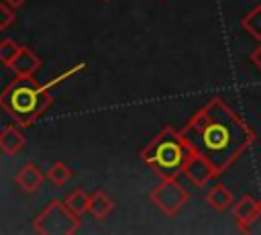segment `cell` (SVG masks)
Here are the masks:
<instances>
[{"label": "cell", "mask_w": 261, "mask_h": 235, "mask_svg": "<svg viewBox=\"0 0 261 235\" xmlns=\"http://www.w3.org/2000/svg\"><path fill=\"white\" fill-rule=\"evenodd\" d=\"M181 133L192 151L204 155L218 174L228 170L257 139V133L218 96L200 106Z\"/></svg>", "instance_id": "cell-1"}, {"label": "cell", "mask_w": 261, "mask_h": 235, "mask_svg": "<svg viewBox=\"0 0 261 235\" xmlns=\"http://www.w3.org/2000/svg\"><path fill=\"white\" fill-rule=\"evenodd\" d=\"M192 147L184 133L165 125L141 151V159L159 178H177L192 155Z\"/></svg>", "instance_id": "cell-2"}, {"label": "cell", "mask_w": 261, "mask_h": 235, "mask_svg": "<svg viewBox=\"0 0 261 235\" xmlns=\"http://www.w3.org/2000/svg\"><path fill=\"white\" fill-rule=\"evenodd\" d=\"M51 90L39 86L33 78L14 80L0 92V108L8 112L20 127H33L51 106Z\"/></svg>", "instance_id": "cell-3"}, {"label": "cell", "mask_w": 261, "mask_h": 235, "mask_svg": "<svg viewBox=\"0 0 261 235\" xmlns=\"http://www.w3.org/2000/svg\"><path fill=\"white\" fill-rule=\"evenodd\" d=\"M33 229L43 235H71L80 229V215H75L65 200H51L35 217Z\"/></svg>", "instance_id": "cell-4"}, {"label": "cell", "mask_w": 261, "mask_h": 235, "mask_svg": "<svg viewBox=\"0 0 261 235\" xmlns=\"http://www.w3.org/2000/svg\"><path fill=\"white\" fill-rule=\"evenodd\" d=\"M149 198L159 210H163L167 217H173L188 204L190 192L177 182V178H161L159 184L151 190Z\"/></svg>", "instance_id": "cell-5"}, {"label": "cell", "mask_w": 261, "mask_h": 235, "mask_svg": "<svg viewBox=\"0 0 261 235\" xmlns=\"http://www.w3.org/2000/svg\"><path fill=\"white\" fill-rule=\"evenodd\" d=\"M181 174H184L186 180H188L190 184H194L196 188H204L208 182H212V180L218 176V172L214 170V166H212L204 155H200V153H192V155H190V159L186 161Z\"/></svg>", "instance_id": "cell-6"}, {"label": "cell", "mask_w": 261, "mask_h": 235, "mask_svg": "<svg viewBox=\"0 0 261 235\" xmlns=\"http://www.w3.org/2000/svg\"><path fill=\"white\" fill-rule=\"evenodd\" d=\"M8 67L16 80H29L41 67V57L35 51H31L29 47H20V51L16 53V57L10 61Z\"/></svg>", "instance_id": "cell-7"}, {"label": "cell", "mask_w": 261, "mask_h": 235, "mask_svg": "<svg viewBox=\"0 0 261 235\" xmlns=\"http://www.w3.org/2000/svg\"><path fill=\"white\" fill-rule=\"evenodd\" d=\"M14 182L24 192H37L45 182V174L41 172V168L37 163H24L18 170V174L14 176Z\"/></svg>", "instance_id": "cell-8"}, {"label": "cell", "mask_w": 261, "mask_h": 235, "mask_svg": "<svg viewBox=\"0 0 261 235\" xmlns=\"http://www.w3.org/2000/svg\"><path fill=\"white\" fill-rule=\"evenodd\" d=\"M24 143H27L24 135H22L14 125H8V127H4V129L0 131V149H2L4 153L16 155V153L24 147Z\"/></svg>", "instance_id": "cell-9"}, {"label": "cell", "mask_w": 261, "mask_h": 235, "mask_svg": "<svg viewBox=\"0 0 261 235\" xmlns=\"http://www.w3.org/2000/svg\"><path fill=\"white\" fill-rule=\"evenodd\" d=\"M259 202H261V200L253 198L251 194H243V196L237 200V204H232V215H234V221H237V227H239V229L255 215V210L259 208Z\"/></svg>", "instance_id": "cell-10"}, {"label": "cell", "mask_w": 261, "mask_h": 235, "mask_svg": "<svg viewBox=\"0 0 261 235\" xmlns=\"http://www.w3.org/2000/svg\"><path fill=\"white\" fill-rule=\"evenodd\" d=\"M206 204L212 210H224L226 206L232 204V192L224 184H212L210 190L206 192Z\"/></svg>", "instance_id": "cell-11"}, {"label": "cell", "mask_w": 261, "mask_h": 235, "mask_svg": "<svg viewBox=\"0 0 261 235\" xmlns=\"http://www.w3.org/2000/svg\"><path fill=\"white\" fill-rule=\"evenodd\" d=\"M114 208V200L104 192V190H96L92 196H90V215L98 221L106 219V215H110Z\"/></svg>", "instance_id": "cell-12"}, {"label": "cell", "mask_w": 261, "mask_h": 235, "mask_svg": "<svg viewBox=\"0 0 261 235\" xmlns=\"http://www.w3.org/2000/svg\"><path fill=\"white\" fill-rule=\"evenodd\" d=\"M65 204L75 213V215H84L90 210V194L84 188H75L65 196Z\"/></svg>", "instance_id": "cell-13"}, {"label": "cell", "mask_w": 261, "mask_h": 235, "mask_svg": "<svg viewBox=\"0 0 261 235\" xmlns=\"http://www.w3.org/2000/svg\"><path fill=\"white\" fill-rule=\"evenodd\" d=\"M241 27L257 41H261V4L253 6L243 18H241Z\"/></svg>", "instance_id": "cell-14"}, {"label": "cell", "mask_w": 261, "mask_h": 235, "mask_svg": "<svg viewBox=\"0 0 261 235\" xmlns=\"http://www.w3.org/2000/svg\"><path fill=\"white\" fill-rule=\"evenodd\" d=\"M71 176H73L71 168H69L67 163H63V161H55V163H51V168L47 170V178L51 180L53 186H65V184L71 180Z\"/></svg>", "instance_id": "cell-15"}, {"label": "cell", "mask_w": 261, "mask_h": 235, "mask_svg": "<svg viewBox=\"0 0 261 235\" xmlns=\"http://www.w3.org/2000/svg\"><path fill=\"white\" fill-rule=\"evenodd\" d=\"M20 51V45L12 39H2L0 41V63L2 65H10V61L16 57V53Z\"/></svg>", "instance_id": "cell-16"}, {"label": "cell", "mask_w": 261, "mask_h": 235, "mask_svg": "<svg viewBox=\"0 0 261 235\" xmlns=\"http://www.w3.org/2000/svg\"><path fill=\"white\" fill-rule=\"evenodd\" d=\"M84 67H86V63H84V61H80V63H75L73 67H69V69H65V72H61L59 76H55V78H51V80H49V82L45 84V88H47V90H53V88H57V86H61V84H63L65 80H69V78H73V76H75L77 72H82Z\"/></svg>", "instance_id": "cell-17"}, {"label": "cell", "mask_w": 261, "mask_h": 235, "mask_svg": "<svg viewBox=\"0 0 261 235\" xmlns=\"http://www.w3.org/2000/svg\"><path fill=\"white\" fill-rule=\"evenodd\" d=\"M16 14H14V8L6 2H0V31H6L12 27Z\"/></svg>", "instance_id": "cell-18"}, {"label": "cell", "mask_w": 261, "mask_h": 235, "mask_svg": "<svg viewBox=\"0 0 261 235\" xmlns=\"http://www.w3.org/2000/svg\"><path fill=\"white\" fill-rule=\"evenodd\" d=\"M241 233H261V202H259V208L255 210V215L239 229Z\"/></svg>", "instance_id": "cell-19"}, {"label": "cell", "mask_w": 261, "mask_h": 235, "mask_svg": "<svg viewBox=\"0 0 261 235\" xmlns=\"http://www.w3.org/2000/svg\"><path fill=\"white\" fill-rule=\"evenodd\" d=\"M251 61H253V65L261 72V41H259V45H257V49L251 53Z\"/></svg>", "instance_id": "cell-20"}, {"label": "cell", "mask_w": 261, "mask_h": 235, "mask_svg": "<svg viewBox=\"0 0 261 235\" xmlns=\"http://www.w3.org/2000/svg\"><path fill=\"white\" fill-rule=\"evenodd\" d=\"M2 2H6V4H10L12 8H20V6H22V4L27 2V0H2Z\"/></svg>", "instance_id": "cell-21"}, {"label": "cell", "mask_w": 261, "mask_h": 235, "mask_svg": "<svg viewBox=\"0 0 261 235\" xmlns=\"http://www.w3.org/2000/svg\"><path fill=\"white\" fill-rule=\"evenodd\" d=\"M104 2H108V0H104Z\"/></svg>", "instance_id": "cell-22"}]
</instances>
